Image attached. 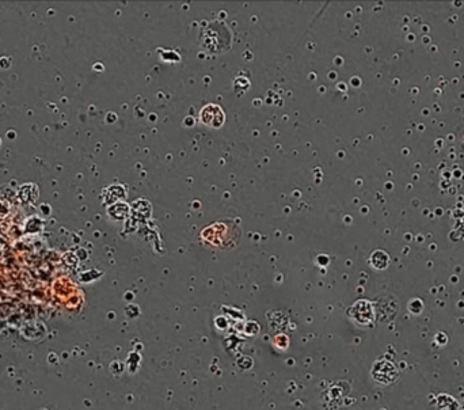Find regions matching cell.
I'll return each mask as SVG.
<instances>
[{"mask_svg": "<svg viewBox=\"0 0 464 410\" xmlns=\"http://www.w3.org/2000/svg\"><path fill=\"white\" fill-rule=\"evenodd\" d=\"M349 315L353 321H356L360 325H369L375 318L373 307L368 300H357L349 309Z\"/></svg>", "mask_w": 464, "mask_h": 410, "instance_id": "6da1fadb", "label": "cell"}, {"mask_svg": "<svg viewBox=\"0 0 464 410\" xmlns=\"http://www.w3.org/2000/svg\"><path fill=\"white\" fill-rule=\"evenodd\" d=\"M372 376L375 378V380H378L380 383L388 384L391 382H394L398 376V370L395 368V366L392 363L382 360L375 364L372 370Z\"/></svg>", "mask_w": 464, "mask_h": 410, "instance_id": "7a4b0ae2", "label": "cell"}, {"mask_svg": "<svg viewBox=\"0 0 464 410\" xmlns=\"http://www.w3.org/2000/svg\"><path fill=\"white\" fill-rule=\"evenodd\" d=\"M201 121L211 128H219L224 122V113L217 105H207L200 112Z\"/></svg>", "mask_w": 464, "mask_h": 410, "instance_id": "3957f363", "label": "cell"}, {"mask_svg": "<svg viewBox=\"0 0 464 410\" xmlns=\"http://www.w3.org/2000/svg\"><path fill=\"white\" fill-rule=\"evenodd\" d=\"M371 264H372L373 268H376V269H386L388 264H390V257H388V254L386 251H383V250H376L375 253L371 255Z\"/></svg>", "mask_w": 464, "mask_h": 410, "instance_id": "277c9868", "label": "cell"}, {"mask_svg": "<svg viewBox=\"0 0 464 410\" xmlns=\"http://www.w3.org/2000/svg\"><path fill=\"white\" fill-rule=\"evenodd\" d=\"M408 309H410V311H413L414 314H420V311L424 309V305H422V303L418 300V299H416V300H413L411 303L408 304Z\"/></svg>", "mask_w": 464, "mask_h": 410, "instance_id": "5b68a950", "label": "cell"}]
</instances>
